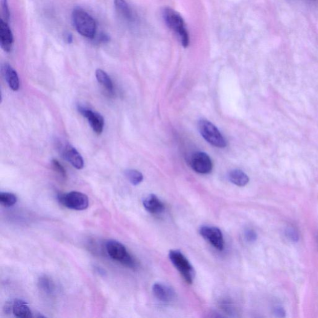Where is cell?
I'll list each match as a JSON object with an SVG mask.
<instances>
[{
    "mask_svg": "<svg viewBox=\"0 0 318 318\" xmlns=\"http://www.w3.org/2000/svg\"><path fill=\"white\" fill-rule=\"evenodd\" d=\"M163 14L166 25L176 35L181 45L187 48L189 43V34L182 16L173 9L169 8H165Z\"/></svg>",
    "mask_w": 318,
    "mask_h": 318,
    "instance_id": "6da1fadb",
    "label": "cell"
},
{
    "mask_svg": "<svg viewBox=\"0 0 318 318\" xmlns=\"http://www.w3.org/2000/svg\"><path fill=\"white\" fill-rule=\"evenodd\" d=\"M72 18L73 24L78 33L89 39L94 37L96 30V23L87 11L79 7L75 8L73 11Z\"/></svg>",
    "mask_w": 318,
    "mask_h": 318,
    "instance_id": "7a4b0ae2",
    "label": "cell"
},
{
    "mask_svg": "<svg viewBox=\"0 0 318 318\" xmlns=\"http://www.w3.org/2000/svg\"><path fill=\"white\" fill-rule=\"evenodd\" d=\"M106 250L111 258L120 262L124 266L135 268L138 265L136 259L128 252L126 247L119 242L109 240L106 243Z\"/></svg>",
    "mask_w": 318,
    "mask_h": 318,
    "instance_id": "3957f363",
    "label": "cell"
},
{
    "mask_svg": "<svg viewBox=\"0 0 318 318\" xmlns=\"http://www.w3.org/2000/svg\"><path fill=\"white\" fill-rule=\"evenodd\" d=\"M198 129L203 138L215 147L224 148L227 145L226 139L215 125L206 119L198 122Z\"/></svg>",
    "mask_w": 318,
    "mask_h": 318,
    "instance_id": "277c9868",
    "label": "cell"
},
{
    "mask_svg": "<svg viewBox=\"0 0 318 318\" xmlns=\"http://www.w3.org/2000/svg\"><path fill=\"white\" fill-rule=\"evenodd\" d=\"M169 259L185 282L192 284L195 277V270L186 257L180 250H172L169 252Z\"/></svg>",
    "mask_w": 318,
    "mask_h": 318,
    "instance_id": "5b68a950",
    "label": "cell"
},
{
    "mask_svg": "<svg viewBox=\"0 0 318 318\" xmlns=\"http://www.w3.org/2000/svg\"><path fill=\"white\" fill-rule=\"evenodd\" d=\"M58 199L64 206L77 211L86 209L89 205L88 197L83 193L78 192H71L59 195Z\"/></svg>",
    "mask_w": 318,
    "mask_h": 318,
    "instance_id": "8992f818",
    "label": "cell"
},
{
    "mask_svg": "<svg viewBox=\"0 0 318 318\" xmlns=\"http://www.w3.org/2000/svg\"><path fill=\"white\" fill-rule=\"evenodd\" d=\"M190 166L193 170L200 174H209L213 170V162L208 154L198 152L191 157Z\"/></svg>",
    "mask_w": 318,
    "mask_h": 318,
    "instance_id": "52a82bcc",
    "label": "cell"
},
{
    "mask_svg": "<svg viewBox=\"0 0 318 318\" xmlns=\"http://www.w3.org/2000/svg\"><path fill=\"white\" fill-rule=\"evenodd\" d=\"M200 233L203 238L208 241L216 249L222 250L224 241L222 232L217 227L205 226L201 227Z\"/></svg>",
    "mask_w": 318,
    "mask_h": 318,
    "instance_id": "ba28073f",
    "label": "cell"
},
{
    "mask_svg": "<svg viewBox=\"0 0 318 318\" xmlns=\"http://www.w3.org/2000/svg\"><path fill=\"white\" fill-rule=\"evenodd\" d=\"M78 110L81 115L88 120L93 131L98 135H100L103 132L104 126L103 116L100 113L83 107L78 106Z\"/></svg>",
    "mask_w": 318,
    "mask_h": 318,
    "instance_id": "9c48e42d",
    "label": "cell"
},
{
    "mask_svg": "<svg viewBox=\"0 0 318 318\" xmlns=\"http://www.w3.org/2000/svg\"><path fill=\"white\" fill-rule=\"evenodd\" d=\"M153 292L157 300L164 303H171L176 298L174 289L162 283H156L153 285Z\"/></svg>",
    "mask_w": 318,
    "mask_h": 318,
    "instance_id": "30bf717a",
    "label": "cell"
},
{
    "mask_svg": "<svg viewBox=\"0 0 318 318\" xmlns=\"http://www.w3.org/2000/svg\"><path fill=\"white\" fill-rule=\"evenodd\" d=\"M60 151L64 159L71 163L73 167L78 170L83 168L84 161L82 157L75 148L70 144L62 145Z\"/></svg>",
    "mask_w": 318,
    "mask_h": 318,
    "instance_id": "8fae6325",
    "label": "cell"
},
{
    "mask_svg": "<svg viewBox=\"0 0 318 318\" xmlns=\"http://www.w3.org/2000/svg\"><path fill=\"white\" fill-rule=\"evenodd\" d=\"M13 36L8 23L0 20V45L5 52H10L13 48Z\"/></svg>",
    "mask_w": 318,
    "mask_h": 318,
    "instance_id": "7c38bea8",
    "label": "cell"
},
{
    "mask_svg": "<svg viewBox=\"0 0 318 318\" xmlns=\"http://www.w3.org/2000/svg\"><path fill=\"white\" fill-rule=\"evenodd\" d=\"M143 205L145 209L150 214L159 215L162 214L165 210V206L159 198L155 195H149L143 201Z\"/></svg>",
    "mask_w": 318,
    "mask_h": 318,
    "instance_id": "4fadbf2b",
    "label": "cell"
},
{
    "mask_svg": "<svg viewBox=\"0 0 318 318\" xmlns=\"http://www.w3.org/2000/svg\"><path fill=\"white\" fill-rule=\"evenodd\" d=\"M2 71L10 88L13 91H17L19 89V80L15 70L10 64L5 63L2 67Z\"/></svg>",
    "mask_w": 318,
    "mask_h": 318,
    "instance_id": "5bb4252c",
    "label": "cell"
},
{
    "mask_svg": "<svg viewBox=\"0 0 318 318\" xmlns=\"http://www.w3.org/2000/svg\"><path fill=\"white\" fill-rule=\"evenodd\" d=\"M12 313L17 317H33V313L28 306V303L22 300L17 299L12 303Z\"/></svg>",
    "mask_w": 318,
    "mask_h": 318,
    "instance_id": "9a60e30c",
    "label": "cell"
},
{
    "mask_svg": "<svg viewBox=\"0 0 318 318\" xmlns=\"http://www.w3.org/2000/svg\"><path fill=\"white\" fill-rule=\"evenodd\" d=\"M116 11L128 21L133 22L134 16L132 10L125 0H114Z\"/></svg>",
    "mask_w": 318,
    "mask_h": 318,
    "instance_id": "2e32d148",
    "label": "cell"
},
{
    "mask_svg": "<svg viewBox=\"0 0 318 318\" xmlns=\"http://www.w3.org/2000/svg\"><path fill=\"white\" fill-rule=\"evenodd\" d=\"M228 177L230 182L239 186H246L249 182V177L243 171L238 169L230 171Z\"/></svg>",
    "mask_w": 318,
    "mask_h": 318,
    "instance_id": "e0dca14e",
    "label": "cell"
},
{
    "mask_svg": "<svg viewBox=\"0 0 318 318\" xmlns=\"http://www.w3.org/2000/svg\"><path fill=\"white\" fill-rule=\"evenodd\" d=\"M38 285L39 287L44 292L51 295L54 294L56 287H55V283L49 277L43 275L40 277L38 281Z\"/></svg>",
    "mask_w": 318,
    "mask_h": 318,
    "instance_id": "ac0fdd59",
    "label": "cell"
},
{
    "mask_svg": "<svg viewBox=\"0 0 318 318\" xmlns=\"http://www.w3.org/2000/svg\"><path fill=\"white\" fill-rule=\"evenodd\" d=\"M96 77L99 83L110 93L113 92V84L110 76L101 69H97L96 71Z\"/></svg>",
    "mask_w": 318,
    "mask_h": 318,
    "instance_id": "d6986e66",
    "label": "cell"
},
{
    "mask_svg": "<svg viewBox=\"0 0 318 318\" xmlns=\"http://www.w3.org/2000/svg\"><path fill=\"white\" fill-rule=\"evenodd\" d=\"M125 176L131 184L135 186L140 184L144 179V177L141 172L134 170V169H130L125 172Z\"/></svg>",
    "mask_w": 318,
    "mask_h": 318,
    "instance_id": "ffe728a7",
    "label": "cell"
},
{
    "mask_svg": "<svg viewBox=\"0 0 318 318\" xmlns=\"http://www.w3.org/2000/svg\"><path fill=\"white\" fill-rule=\"evenodd\" d=\"M17 198L15 195L9 192L0 193V203L5 207L13 206L17 203Z\"/></svg>",
    "mask_w": 318,
    "mask_h": 318,
    "instance_id": "44dd1931",
    "label": "cell"
},
{
    "mask_svg": "<svg viewBox=\"0 0 318 318\" xmlns=\"http://www.w3.org/2000/svg\"><path fill=\"white\" fill-rule=\"evenodd\" d=\"M2 13L3 15V20L6 22H8L10 20V10H9V6L8 0H2L1 1Z\"/></svg>",
    "mask_w": 318,
    "mask_h": 318,
    "instance_id": "7402d4cb",
    "label": "cell"
},
{
    "mask_svg": "<svg viewBox=\"0 0 318 318\" xmlns=\"http://www.w3.org/2000/svg\"><path fill=\"white\" fill-rule=\"evenodd\" d=\"M52 167L58 174L63 178L67 177L66 171L61 163L56 159H54L52 161Z\"/></svg>",
    "mask_w": 318,
    "mask_h": 318,
    "instance_id": "603a6c76",
    "label": "cell"
},
{
    "mask_svg": "<svg viewBox=\"0 0 318 318\" xmlns=\"http://www.w3.org/2000/svg\"><path fill=\"white\" fill-rule=\"evenodd\" d=\"M285 235L287 236L289 240L296 243L299 240V235L295 229L293 227H288L285 230Z\"/></svg>",
    "mask_w": 318,
    "mask_h": 318,
    "instance_id": "cb8c5ba5",
    "label": "cell"
},
{
    "mask_svg": "<svg viewBox=\"0 0 318 318\" xmlns=\"http://www.w3.org/2000/svg\"><path fill=\"white\" fill-rule=\"evenodd\" d=\"M221 307H222L223 310L227 313L235 314V307L234 306L230 304V303L227 302L222 303V304H221Z\"/></svg>",
    "mask_w": 318,
    "mask_h": 318,
    "instance_id": "d4e9b609",
    "label": "cell"
},
{
    "mask_svg": "<svg viewBox=\"0 0 318 318\" xmlns=\"http://www.w3.org/2000/svg\"><path fill=\"white\" fill-rule=\"evenodd\" d=\"M245 238H246L247 241L252 243L255 242L257 239L256 233L252 230H247L245 232Z\"/></svg>",
    "mask_w": 318,
    "mask_h": 318,
    "instance_id": "484cf974",
    "label": "cell"
},
{
    "mask_svg": "<svg viewBox=\"0 0 318 318\" xmlns=\"http://www.w3.org/2000/svg\"><path fill=\"white\" fill-rule=\"evenodd\" d=\"M63 40H65V42L68 44V45H71V44L73 43V36L69 32H66L63 35Z\"/></svg>",
    "mask_w": 318,
    "mask_h": 318,
    "instance_id": "4316f807",
    "label": "cell"
},
{
    "mask_svg": "<svg viewBox=\"0 0 318 318\" xmlns=\"http://www.w3.org/2000/svg\"><path fill=\"white\" fill-rule=\"evenodd\" d=\"M275 313L277 317H283L285 316V312L284 308L281 307V306H277L275 308Z\"/></svg>",
    "mask_w": 318,
    "mask_h": 318,
    "instance_id": "83f0119b",
    "label": "cell"
}]
</instances>
